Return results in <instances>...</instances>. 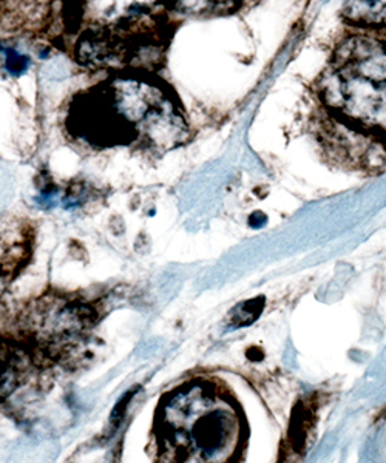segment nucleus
<instances>
[{"label": "nucleus", "instance_id": "nucleus-1", "mask_svg": "<svg viewBox=\"0 0 386 463\" xmlns=\"http://www.w3.org/2000/svg\"><path fill=\"white\" fill-rule=\"evenodd\" d=\"M325 147L360 167L386 161V33L351 28L313 80Z\"/></svg>", "mask_w": 386, "mask_h": 463}, {"label": "nucleus", "instance_id": "nucleus-5", "mask_svg": "<svg viewBox=\"0 0 386 463\" xmlns=\"http://www.w3.org/2000/svg\"><path fill=\"white\" fill-rule=\"evenodd\" d=\"M346 27L386 33V0H344Z\"/></svg>", "mask_w": 386, "mask_h": 463}, {"label": "nucleus", "instance_id": "nucleus-4", "mask_svg": "<svg viewBox=\"0 0 386 463\" xmlns=\"http://www.w3.org/2000/svg\"><path fill=\"white\" fill-rule=\"evenodd\" d=\"M161 0H78L80 58L85 62L119 63L147 47L152 27L158 25Z\"/></svg>", "mask_w": 386, "mask_h": 463}, {"label": "nucleus", "instance_id": "nucleus-6", "mask_svg": "<svg viewBox=\"0 0 386 463\" xmlns=\"http://www.w3.org/2000/svg\"><path fill=\"white\" fill-rule=\"evenodd\" d=\"M176 5L192 14H213L235 10L241 0H174Z\"/></svg>", "mask_w": 386, "mask_h": 463}, {"label": "nucleus", "instance_id": "nucleus-2", "mask_svg": "<svg viewBox=\"0 0 386 463\" xmlns=\"http://www.w3.org/2000/svg\"><path fill=\"white\" fill-rule=\"evenodd\" d=\"M154 432L165 462L226 463L241 454L248 427L221 384L192 380L161 401Z\"/></svg>", "mask_w": 386, "mask_h": 463}, {"label": "nucleus", "instance_id": "nucleus-3", "mask_svg": "<svg viewBox=\"0 0 386 463\" xmlns=\"http://www.w3.org/2000/svg\"><path fill=\"white\" fill-rule=\"evenodd\" d=\"M90 119H80V128L90 126L84 137L91 141L111 137L117 143L126 137V143L135 137L150 141L155 146L167 147L178 144L183 137V119L172 100L165 98L154 85L137 80H117L111 82L102 98L91 99Z\"/></svg>", "mask_w": 386, "mask_h": 463}, {"label": "nucleus", "instance_id": "nucleus-7", "mask_svg": "<svg viewBox=\"0 0 386 463\" xmlns=\"http://www.w3.org/2000/svg\"><path fill=\"white\" fill-rule=\"evenodd\" d=\"M0 53L5 54V69L13 76L25 73L28 67H30V62H32L27 54L21 53L16 48L0 45Z\"/></svg>", "mask_w": 386, "mask_h": 463}]
</instances>
